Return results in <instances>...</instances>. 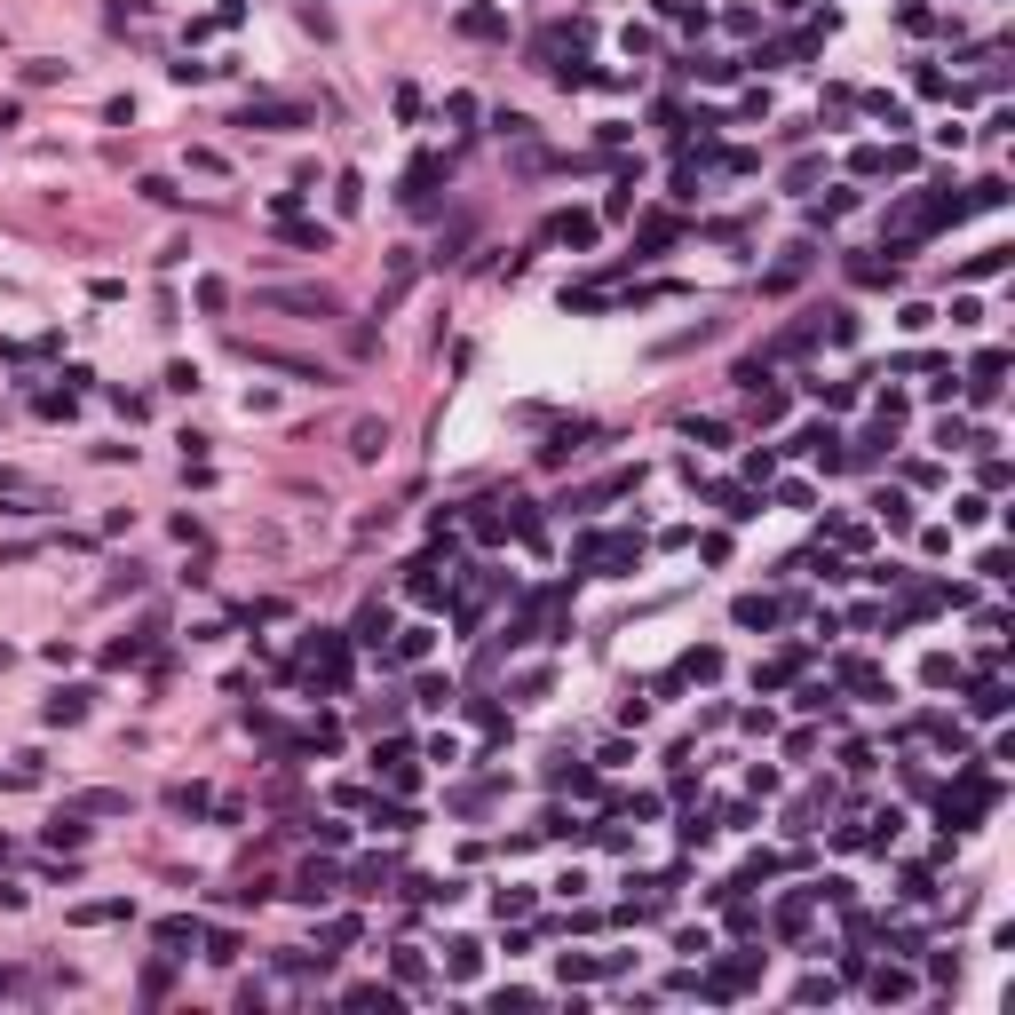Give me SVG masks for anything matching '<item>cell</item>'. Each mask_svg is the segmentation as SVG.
<instances>
[{"instance_id": "obj_1", "label": "cell", "mask_w": 1015, "mask_h": 1015, "mask_svg": "<svg viewBox=\"0 0 1015 1015\" xmlns=\"http://www.w3.org/2000/svg\"><path fill=\"white\" fill-rule=\"evenodd\" d=\"M445 175H452V159H445V151H421V159L405 167V191H397V199H405V207H429Z\"/></svg>"}, {"instance_id": "obj_2", "label": "cell", "mask_w": 1015, "mask_h": 1015, "mask_svg": "<svg viewBox=\"0 0 1015 1015\" xmlns=\"http://www.w3.org/2000/svg\"><path fill=\"white\" fill-rule=\"evenodd\" d=\"M262 302H270V310H302V318H334V294H326V286H270Z\"/></svg>"}, {"instance_id": "obj_3", "label": "cell", "mask_w": 1015, "mask_h": 1015, "mask_svg": "<svg viewBox=\"0 0 1015 1015\" xmlns=\"http://www.w3.org/2000/svg\"><path fill=\"white\" fill-rule=\"evenodd\" d=\"M310 667L326 675V690H341V682H349V643H341V635H318V643H310Z\"/></svg>"}, {"instance_id": "obj_4", "label": "cell", "mask_w": 1015, "mask_h": 1015, "mask_svg": "<svg viewBox=\"0 0 1015 1015\" xmlns=\"http://www.w3.org/2000/svg\"><path fill=\"white\" fill-rule=\"evenodd\" d=\"M627 968V952H564V984H587V976H611Z\"/></svg>"}, {"instance_id": "obj_5", "label": "cell", "mask_w": 1015, "mask_h": 1015, "mask_svg": "<svg viewBox=\"0 0 1015 1015\" xmlns=\"http://www.w3.org/2000/svg\"><path fill=\"white\" fill-rule=\"evenodd\" d=\"M1008 706H1015V690H1008V682H976V698H968V714H976V722H1000Z\"/></svg>"}, {"instance_id": "obj_6", "label": "cell", "mask_w": 1015, "mask_h": 1015, "mask_svg": "<svg viewBox=\"0 0 1015 1015\" xmlns=\"http://www.w3.org/2000/svg\"><path fill=\"white\" fill-rule=\"evenodd\" d=\"M714 508H722L730 524H746V516H762V500H754L746 484H722V492H714Z\"/></svg>"}, {"instance_id": "obj_7", "label": "cell", "mask_w": 1015, "mask_h": 1015, "mask_svg": "<svg viewBox=\"0 0 1015 1015\" xmlns=\"http://www.w3.org/2000/svg\"><path fill=\"white\" fill-rule=\"evenodd\" d=\"M302 104H246V127H302Z\"/></svg>"}, {"instance_id": "obj_8", "label": "cell", "mask_w": 1015, "mask_h": 1015, "mask_svg": "<svg viewBox=\"0 0 1015 1015\" xmlns=\"http://www.w3.org/2000/svg\"><path fill=\"white\" fill-rule=\"evenodd\" d=\"M809 912H817V889L786 897V904H778V936H801V928H809Z\"/></svg>"}, {"instance_id": "obj_9", "label": "cell", "mask_w": 1015, "mask_h": 1015, "mask_svg": "<svg viewBox=\"0 0 1015 1015\" xmlns=\"http://www.w3.org/2000/svg\"><path fill=\"white\" fill-rule=\"evenodd\" d=\"M334 889H341V881H334V865H310V873L294 881V897H302V904H326Z\"/></svg>"}, {"instance_id": "obj_10", "label": "cell", "mask_w": 1015, "mask_h": 1015, "mask_svg": "<svg viewBox=\"0 0 1015 1015\" xmlns=\"http://www.w3.org/2000/svg\"><path fill=\"white\" fill-rule=\"evenodd\" d=\"M127 912H135L127 897H96V904H80L72 920H80V928H104V920H127Z\"/></svg>"}, {"instance_id": "obj_11", "label": "cell", "mask_w": 1015, "mask_h": 1015, "mask_svg": "<svg viewBox=\"0 0 1015 1015\" xmlns=\"http://www.w3.org/2000/svg\"><path fill=\"white\" fill-rule=\"evenodd\" d=\"M40 714H48L56 730H64V722H80V714H88V690H56V698H48Z\"/></svg>"}, {"instance_id": "obj_12", "label": "cell", "mask_w": 1015, "mask_h": 1015, "mask_svg": "<svg viewBox=\"0 0 1015 1015\" xmlns=\"http://www.w3.org/2000/svg\"><path fill=\"white\" fill-rule=\"evenodd\" d=\"M873 516H881L889 532H912V500H904V492H881V500H873Z\"/></svg>"}, {"instance_id": "obj_13", "label": "cell", "mask_w": 1015, "mask_h": 1015, "mask_svg": "<svg viewBox=\"0 0 1015 1015\" xmlns=\"http://www.w3.org/2000/svg\"><path fill=\"white\" fill-rule=\"evenodd\" d=\"M849 278H857V286H889V278H897V262H881V254H857V262H849Z\"/></svg>"}, {"instance_id": "obj_14", "label": "cell", "mask_w": 1015, "mask_h": 1015, "mask_svg": "<svg viewBox=\"0 0 1015 1015\" xmlns=\"http://www.w3.org/2000/svg\"><path fill=\"white\" fill-rule=\"evenodd\" d=\"M738 627H778V603L770 595H738Z\"/></svg>"}, {"instance_id": "obj_15", "label": "cell", "mask_w": 1015, "mask_h": 1015, "mask_svg": "<svg viewBox=\"0 0 1015 1015\" xmlns=\"http://www.w3.org/2000/svg\"><path fill=\"white\" fill-rule=\"evenodd\" d=\"M159 944H167V952H175V960H191V952H183V944H199V920H159Z\"/></svg>"}, {"instance_id": "obj_16", "label": "cell", "mask_w": 1015, "mask_h": 1015, "mask_svg": "<svg viewBox=\"0 0 1015 1015\" xmlns=\"http://www.w3.org/2000/svg\"><path fill=\"white\" fill-rule=\"evenodd\" d=\"M286 238H294L302 254H326V246H334V230H326V223H286Z\"/></svg>"}, {"instance_id": "obj_17", "label": "cell", "mask_w": 1015, "mask_h": 1015, "mask_svg": "<svg viewBox=\"0 0 1015 1015\" xmlns=\"http://www.w3.org/2000/svg\"><path fill=\"white\" fill-rule=\"evenodd\" d=\"M460 32H468V40H492V32H500V8H460Z\"/></svg>"}, {"instance_id": "obj_18", "label": "cell", "mask_w": 1015, "mask_h": 1015, "mask_svg": "<svg viewBox=\"0 0 1015 1015\" xmlns=\"http://www.w3.org/2000/svg\"><path fill=\"white\" fill-rule=\"evenodd\" d=\"M80 841H88V825H80V817H72V809H64V817H56V825H48V849H80Z\"/></svg>"}, {"instance_id": "obj_19", "label": "cell", "mask_w": 1015, "mask_h": 1015, "mask_svg": "<svg viewBox=\"0 0 1015 1015\" xmlns=\"http://www.w3.org/2000/svg\"><path fill=\"white\" fill-rule=\"evenodd\" d=\"M556 238L564 246H595V215H556Z\"/></svg>"}, {"instance_id": "obj_20", "label": "cell", "mask_w": 1015, "mask_h": 1015, "mask_svg": "<svg viewBox=\"0 0 1015 1015\" xmlns=\"http://www.w3.org/2000/svg\"><path fill=\"white\" fill-rule=\"evenodd\" d=\"M445 968H452V976H476V968H484V952L460 936V944H445Z\"/></svg>"}, {"instance_id": "obj_21", "label": "cell", "mask_w": 1015, "mask_h": 1015, "mask_svg": "<svg viewBox=\"0 0 1015 1015\" xmlns=\"http://www.w3.org/2000/svg\"><path fill=\"white\" fill-rule=\"evenodd\" d=\"M873 1000H912V976H904V968H881V976H873Z\"/></svg>"}, {"instance_id": "obj_22", "label": "cell", "mask_w": 1015, "mask_h": 1015, "mask_svg": "<svg viewBox=\"0 0 1015 1015\" xmlns=\"http://www.w3.org/2000/svg\"><path fill=\"white\" fill-rule=\"evenodd\" d=\"M381 635H389V611L365 603V611H357V643H381Z\"/></svg>"}, {"instance_id": "obj_23", "label": "cell", "mask_w": 1015, "mask_h": 1015, "mask_svg": "<svg viewBox=\"0 0 1015 1015\" xmlns=\"http://www.w3.org/2000/svg\"><path fill=\"white\" fill-rule=\"evenodd\" d=\"M1015 254L1008 246H984V254H976V262H968V278H1000V270H1008Z\"/></svg>"}, {"instance_id": "obj_24", "label": "cell", "mask_w": 1015, "mask_h": 1015, "mask_svg": "<svg viewBox=\"0 0 1015 1015\" xmlns=\"http://www.w3.org/2000/svg\"><path fill=\"white\" fill-rule=\"evenodd\" d=\"M349 1008H381V1015H389V1008H397V992H389V984H357Z\"/></svg>"}, {"instance_id": "obj_25", "label": "cell", "mask_w": 1015, "mask_h": 1015, "mask_svg": "<svg viewBox=\"0 0 1015 1015\" xmlns=\"http://www.w3.org/2000/svg\"><path fill=\"white\" fill-rule=\"evenodd\" d=\"M381 445H389V429H381V421H357V445H349V452H357V460H373Z\"/></svg>"}, {"instance_id": "obj_26", "label": "cell", "mask_w": 1015, "mask_h": 1015, "mask_svg": "<svg viewBox=\"0 0 1015 1015\" xmlns=\"http://www.w3.org/2000/svg\"><path fill=\"white\" fill-rule=\"evenodd\" d=\"M920 682H928V690H952V682H960V667H952V659H944V651H936V659H928V667H920Z\"/></svg>"}, {"instance_id": "obj_27", "label": "cell", "mask_w": 1015, "mask_h": 1015, "mask_svg": "<svg viewBox=\"0 0 1015 1015\" xmlns=\"http://www.w3.org/2000/svg\"><path fill=\"white\" fill-rule=\"evenodd\" d=\"M429 643H437L429 627H405V635H397V659H429Z\"/></svg>"}, {"instance_id": "obj_28", "label": "cell", "mask_w": 1015, "mask_h": 1015, "mask_svg": "<svg viewBox=\"0 0 1015 1015\" xmlns=\"http://www.w3.org/2000/svg\"><path fill=\"white\" fill-rule=\"evenodd\" d=\"M373 825H389V833H405V825H413V809H405V801H373Z\"/></svg>"}, {"instance_id": "obj_29", "label": "cell", "mask_w": 1015, "mask_h": 1015, "mask_svg": "<svg viewBox=\"0 0 1015 1015\" xmlns=\"http://www.w3.org/2000/svg\"><path fill=\"white\" fill-rule=\"evenodd\" d=\"M334 207H341V215H357V207H365V183H357V175H341V183H334Z\"/></svg>"}, {"instance_id": "obj_30", "label": "cell", "mask_w": 1015, "mask_h": 1015, "mask_svg": "<svg viewBox=\"0 0 1015 1015\" xmlns=\"http://www.w3.org/2000/svg\"><path fill=\"white\" fill-rule=\"evenodd\" d=\"M80 809H88V817H119V809H127V793H80Z\"/></svg>"}, {"instance_id": "obj_31", "label": "cell", "mask_w": 1015, "mask_h": 1015, "mask_svg": "<svg viewBox=\"0 0 1015 1015\" xmlns=\"http://www.w3.org/2000/svg\"><path fill=\"white\" fill-rule=\"evenodd\" d=\"M643 246H675V215H651L643 223Z\"/></svg>"}, {"instance_id": "obj_32", "label": "cell", "mask_w": 1015, "mask_h": 1015, "mask_svg": "<svg viewBox=\"0 0 1015 1015\" xmlns=\"http://www.w3.org/2000/svg\"><path fill=\"white\" fill-rule=\"evenodd\" d=\"M421 706L437 714V706H452V682H437V675H421Z\"/></svg>"}, {"instance_id": "obj_33", "label": "cell", "mask_w": 1015, "mask_h": 1015, "mask_svg": "<svg viewBox=\"0 0 1015 1015\" xmlns=\"http://www.w3.org/2000/svg\"><path fill=\"white\" fill-rule=\"evenodd\" d=\"M659 16H675V24H690V16H706L698 0H659Z\"/></svg>"}, {"instance_id": "obj_34", "label": "cell", "mask_w": 1015, "mask_h": 1015, "mask_svg": "<svg viewBox=\"0 0 1015 1015\" xmlns=\"http://www.w3.org/2000/svg\"><path fill=\"white\" fill-rule=\"evenodd\" d=\"M8 992H16V976H8V968H0V1000H8Z\"/></svg>"}, {"instance_id": "obj_35", "label": "cell", "mask_w": 1015, "mask_h": 1015, "mask_svg": "<svg viewBox=\"0 0 1015 1015\" xmlns=\"http://www.w3.org/2000/svg\"><path fill=\"white\" fill-rule=\"evenodd\" d=\"M0 865H8V841H0Z\"/></svg>"}]
</instances>
